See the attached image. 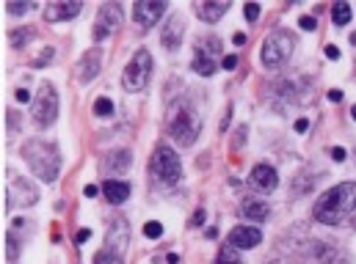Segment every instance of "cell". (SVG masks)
Masks as SVG:
<instances>
[{"label": "cell", "instance_id": "7402d4cb", "mask_svg": "<svg viewBox=\"0 0 356 264\" xmlns=\"http://www.w3.org/2000/svg\"><path fill=\"white\" fill-rule=\"evenodd\" d=\"M351 3H346V0H337L334 6H332V22L337 25V28H343V25H348L351 22Z\"/></svg>", "mask_w": 356, "mask_h": 264}, {"label": "cell", "instance_id": "f1b7e54d", "mask_svg": "<svg viewBox=\"0 0 356 264\" xmlns=\"http://www.w3.org/2000/svg\"><path fill=\"white\" fill-rule=\"evenodd\" d=\"M31 8H33V3H6L8 14H28Z\"/></svg>", "mask_w": 356, "mask_h": 264}, {"label": "cell", "instance_id": "277c9868", "mask_svg": "<svg viewBox=\"0 0 356 264\" xmlns=\"http://www.w3.org/2000/svg\"><path fill=\"white\" fill-rule=\"evenodd\" d=\"M293 50H296V36L290 30H273L263 42V53H260L263 67L266 69H282L290 61Z\"/></svg>", "mask_w": 356, "mask_h": 264}, {"label": "cell", "instance_id": "8992f818", "mask_svg": "<svg viewBox=\"0 0 356 264\" xmlns=\"http://www.w3.org/2000/svg\"><path fill=\"white\" fill-rule=\"evenodd\" d=\"M31 116H33V121L44 130V127H50L56 118H58V91L56 86H50V83H42L39 91H36V99H33V105H31Z\"/></svg>", "mask_w": 356, "mask_h": 264}, {"label": "cell", "instance_id": "60d3db41", "mask_svg": "<svg viewBox=\"0 0 356 264\" xmlns=\"http://www.w3.org/2000/svg\"><path fill=\"white\" fill-rule=\"evenodd\" d=\"M343 99V91H329V102H340Z\"/></svg>", "mask_w": 356, "mask_h": 264}, {"label": "cell", "instance_id": "ee69618b", "mask_svg": "<svg viewBox=\"0 0 356 264\" xmlns=\"http://www.w3.org/2000/svg\"><path fill=\"white\" fill-rule=\"evenodd\" d=\"M166 262H169V264H177V262H179L177 254H169V256H166Z\"/></svg>", "mask_w": 356, "mask_h": 264}, {"label": "cell", "instance_id": "7bdbcfd3", "mask_svg": "<svg viewBox=\"0 0 356 264\" xmlns=\"http://www.w3.org/2000/svg\"><path fill=\"white\" fill-rule=\"evenodd\" d=\"M91 237V231L89 229H83V231H81V234H78V243H81V245H83V243H86V240H89Z\"/></svg>", "mask_w": 356, "mask_h": 264}, {"label": "cell", "instance_id": "603a6c76", "mask_svg": "<svg viewBox=\"0 0 356 264\" xmlns=\"http://www.w3.org/2000/svg\"><path fill=\"white\" fill-rule=\"evenodd\" d=\"M31 39H33V28H17L8 33V42L14 47H25V42H31Z\"/></svg>", "mask_w": 356, "mask_h": 264}, {"label": "cell", "instance_id": "9c48e42d", "mask_svg": "<svg viewBox=\"0 0 356 264\" xmlns=\"http://www.w3.org/2000/svg\"><path fill=\"white\" fill-rule=\"evenodd\" d=\"M122 22V6L119 3H105L99 6V14H97V22H94V39H105L111 36Z\"/></svg>", "mask_w": 356, "mask_h": 264}, {"label": "cell", "instance_id": "3957f363", "mask_svg": "<svg viewBox=\"0 0 356 264\" xmlns=\"http://www.w3.org/2000/svg\"><path fill=\"white\" fill-rule=\"evenodd\" d=\"M166 127H169V135L177 141L179 146H193L196 138H199V132H202L199 113H196V107H193L188 99H177V102L169 107Z\"/></svg>", "mask_w": 356, "mask_h": 264}, {"label": "cell", "instance_id": "4dcf8cb0", "mask_svg": "<svg viewBox=\"0 0 356 264\" xmlns=\"http://www.w3.org/2000/svg\"><path fill=\"white\" fill-rule=\"evenodd\" d=\"M260 11H263V8H260V3H246V8H243V14H246V19H249V22H254V19L260 17Z\"/></svg>", "mask_w": 356, "mask_h": 264}, {"label": "cell", "instance_id": "e575fe53", "mask_svg": "<svg viewBox=\"0 0 356 264\" xmlns=\"http://www.w3.org/2000/svg\"><path fill=\"white\" fill-rule=\"evenodd\" d=\"M332 157H334L337 163H343V160H346V149H343V146H334V149H332Z\"/></svg>", "mask_w": 356, "mask_h": 264}, {"label": "cell", "instance_id": "5bb4252c", "mask_svg": "<svg viewBox=\"0 0 356 264\" xmlns=\"http://www.w3.org/2000/svg\"><path fill=\"white\" fill-rule=\"evenodd\" d=\"M182 33H185V22L179 14H172L166 22H163V30H161V42L166 50H177L179 42H182Z\"/></svg>", "mask_w": 356, "mask_h": 264}, {"label": "cell", "instance_id": "74e56055", "mask_svg": "<svg viewBox=\"0 0 356 264\" xmlns=\"http://www.w3.org/2000/svg\"><path fill=\"white\" fill-rule=\"evenodd\" d=\"M307 127H309V121H307V118H298V121H296V132H304Z\"/></svg>", "mask_w": 356, "mask_h": 264}, {"label": "cell", "instance_id": "b9f144b4", "mask_svg": "<svg viewBox=\"0 0 356 264\" xmlns=\"http://www.w3.org/2000/svg\"><path fill=\"white\" fill-rule=\"evenodd\" d=\"M8 127H11V132L17 130V116H14V110H8Z\"/></svg>", "mask_w": 356, "mask_h": 264}, {"label": "cell", "instance_id": "1f68e13d", "mask_svg": "<svg viewBox=\"0 0 356 264\" xmlns=\"http://www.w3.org/2000/svg\"><path fill=\"white\" fill-rule=\"evenodd\" d=\"M298 25H301V30H315L318 19H315V17H301V19H298Z\"/></svg>", "mask_w": 356, "mask_h": 264}, {"label": "cell", "instance_id": "d6a6232c", "mask_svg": "<svg viewBox=\"0 0 356 264\" xmlns=\"http://www.w3.org/2000/svg\"><path fill=\"white\" fill-rule=\"evenodd\" d=\"M221 67H224L227 72H232V69L238 67V55H224V61H221Z\"/></svg>", "mask_w": 356, "mask_h": 264}, {"label": "cell", "instance_id": "f6af8a7d", "mask_svg": "<svg viewBox=\"0 0 356 264\" xmlns=\"http://www.w3.org/2000/svg\"><path fill=\"white\" fill-rule=\"evenodd\" d=\"M351 118H354V121H356V105H354V107H351Z\"/></svg>", "mask_w": 356, "mask_h": 264}, {"label": "cell", "instance_id": "484cf974", "mask_svg": "<svg viewBox=\"0 0 356 264\" xmlns=\"http://www.w3.org/2000/svg\"><path fill=\"white\" fill-rule=\"evenodd\" d=\"M94 113H97V116H111V113H113V102H111L108 96H99V99L94 102Z\"/></svg>", "mask_w": 356, "mask_h": 264}, {"label": "cell", "instance_id": "30bf717a", "mask_svg": "<svg viewBox=\"0 0 356 264\" xmlns=\"http://www.w3.org/2000/svg\"><path fill=\"white\" fill-rule=\"evenodd\" d=\"M260 243H263V231L257 226H235L227 234V245L235 248V251H252Z\"/></svg>", "mask_w": 356, "mask_h": 264}, {"label": "cell", "instance_id": "e0dca14e", "mask_svg": "<svg viewBox=\"0 0 356 264\" xmlns=\"http://www.w3.org/2000/svg\"><path fill=\"white\" fill-rule=\"evenodd\" d=\"M191 67H193V72L202 75V78H213V75L218 72V64L213 61V55H210L202 44L196 47V53H193V64H191Z\"/></svg>", "mask_w": 356, "mask_h": 264}, {"label": "cell", "instance_id": "9a60e30c", "mask_svg": "<svg viewBox=\"0 0 356 264\" xmlns=\"http://www.w3.org/2000/svg\"><path fill=\"white\" fill-rule=\"evenodd\" d=\"M83 11V3H47L44 8V19L47 22H64V19H72Z\"/></svg>", "mask_w": 356, "mask_h": 264}, {"label": "cell", "instance_id": "52a82bcc", "mask_svg": "<svg viewBox=\"0 0 356 264\" xmlns=\"http://www.w3.org/2000/svg\"><path fill=\"white\" fill-rule=\"evenodd\" d=\"M152 171H155V176H158L163 184H177L179 176H182L179 155L172 146H158L155 155H152Z\"/></svg>", "mask_w": 356, "mask_h": 264}, {"label": "cell", "instance_id": "d6986e66", "mask_svg": "<svg viewBox=\"0 0 356 264\" xmlns=\"http://www.w3.org/2000/svg\"><path fill=\"white\" fill-rule=\"evenodd\" d=\"M99 58H102L99 47H91L89 53L83 55V61H81V83H91L99 75Z\"/></svg>", "mask_w": 356, "mask_h": 264}, {"label": "cell", "instance_id": "2e32d148", "mask_svg": "<svg viewBox=\"0 0 356 264\" xmlns=\"http://www.w3.org/2000/svg\"><path fill=\"white\" fill-rule=\"evenodd\" d=\"M193 11H196L204 22H218V19L229 11V3H227V0H216V3H213V0H202V3L193 6Z\"/></svg>", "mask_w": 356, "mask_h": 264}, {"label": "cell", "instance_id": "6da1fadb", "mask_svg": "<svg viewBox=\"0 0 356 264\" xmlns=\"http://www.w3.org/2000/svg\"><path fill=\"white\" fill-rule=\"evenodd\" d=\"M356 209V182H343V184H334L332 190H326L315 209H312V218L323 226H340L346 223Z\"/></svg>", "mask_w": 356, "mask_h": 264}, {"label": "cell", "instance_id": "f35d334b", "mask_svg": "<svg viewBox=\"0 0 356 264\" xmlns=\"http://www.w3.org/2000/svg\"><path fill=\"white\" fill-rule=\"evenodd\" d=\"M193 226H199V223H204V209H199L196 215H193V220H191Z\"/></svg>", "mask_w": 356, "mask_h": 264}, {"label": "cell", "instance_id": "7c38bea8", "mask_svg": "<svg viewBox=\"0 0 356 264\" xmlns=\"http://www.w3.org/2000/svg\"><path fill=\"white\" fill-rule=\"evenodd\" d=\"M249 182H252V187L260 190V193H273V190L279 187V174H276L273 166L257 163V166L252 168V174H249Z\"/></svg>", "mask_w": 356, "mask_h": 264}, {"label": "cell", "instance_id": "ba28073f", "mask_svg": "<svg viewBox=\"0 0 356 264\" xmlns=\"http://www.w3.org/2000/svg\"><path fill=\"white\" fill-rule=\"evenodd\" d=\"M166 11H169V3L166 0H138L133 6V17H136V22H138L141 30L155 28Z\"/></svg>", "mask_w": 356, "mask_h": 264}, {"label": "cell", "instance_id": "4fadbf2b", "mask_svg": "<svg viewBox=\"0 0 356 264\" xmlns=\"http://www.w3.org/2000/svg\"><path fill=\"white\" fill-rule=\"evenodd\" d=\"M11 176V184H8V206H14L17 204V195H22V204H36L39 201V190L31 184V182H25V179H19V176L8 174Z\"/></svg>", "mask_w": 356, "mask_h": 264}, {"label": "cell", "instance_id": "836d02e7", "mask_svg": "<svg viewBox=\"0 0 356 264\" xmlns=\"http://www.w3.org/2000/svg\"><path fill=\"white\" fill-rule=\"evenodd\" d=\"M326 58H332V61H337V58H340V47H334V44H329V47H326Z\"/></svg>", "mask_w": 356, "mask_h": 264}, {"label": "cell", "instance_id": "cb8c5ba5", "mask_svg": "<svg viewBox=\"0 0 356 264\" xmlns=\"http://www.w3.org/2000/svg\"><path fill=\"white\" fill-rule=\"evenodd\" d=\"M218 264H243L241 251H235V248L224 245V248H221V254H218Z\"/></svg>", "mask_w": 356, "mask_h": 264}, {"label": "cell", "instance_id": "d4e9b609", "mask_svg": "<svg viewBox=\"0 0 356 264\" xmlns=\"http://www.w3.org/2000/svg\"><path fill=\"white\" fill-rule=\"evenodd\" d=\"M6 251H8V262H17V256H19V243H17L14 231L6 234Z\"/></svg>", "mask_w": 356, "mask_h": 264}, {"label": "cell", "instance_id": "4316f807", "mask_svg": "<svg viewBox=\"0 0 356 264\" xmlns=\"http://www.w3.org/2000/svg\"><path fill=\"white\" fill-rule=\"evenodd\" d=\"M94 264H122V256H116L113 251H99L97 256H94Z\"/></svg>", "mask_w": 356, "mask_h": 264}, {"label": "cell", "instance_id": "44dd1931", "mask_svg": "<svg viewBox=\"0 0 356 264\" xmlns=\"http://www.w3.org/2000/svg\"><path fill=\"white\" fill-rule=\"evenodd\" d=\"M241 212H243V218H246V220H266L268 215H270L268 204L266 201H260V198H249V201H243Z\"/></svg>", "mask_w": 356, "mask_h": 264}, {"label": "cell", "instance_id": "ac0fdd59", "mask_svg": "<svg viewBox=\"0 0 356 264\" xmlns=\"http://www.w3.org/2000/svg\"><path fill=\"white\" fill-rule=\"evenodd\" d=\"M102 193H105V198H108L111 204H124V201L130 198V184L122 182V179H105Z\"/></svg>", "mask_w": 356, "mask_h": 264}, {"label": "cell", "instance_id": "5b68a950", "mask_svg": "<svg viewBox=\"0 0 356 264\" xmlns=\"http://www.w3.org/2000/svg\"><path fill=\"white\" fill-rule=\"evenodd\" d=\"M149 78H152V55H149V50H138L130 58V64L124 67L122 86H124V91H130V94H138V91L147 88Z\"/></svg>", "mask_w": 356, "mask_h": 264}, {"label": "cell", "instance_id": "ffe728a7", "mask_svg": "<svg viewBox=\"0 0 356 264\" xmlns=\"http://www.w3.org/2000/svg\"><path fill=\"white\" fill-rule=\"evenodd\" d=\"M127 166H130V152L127 149H116V152H111L108 157H105V163H102V168L111 174H122V171H127Z\"/></svg>", "mask_w": 356, "mask_h": 264}, {"label": "cell", "instance_id": "83f0119b", "mask_svg": "<svg viewBox=\"0 0 356 264\" xmlns=\"http://www.w3.org/2000/svg\"><path fill=\"white\" fill-rule=\"evenodd\" d=\"M163 234V226L158 223V220H149V223H144V237H149V240H158Z\"/></svg>", "mask_w": 356, "mask_h": 264}, {"label": "cell", "instance_id": "8fae6325", "mask_svg": "<svg viewBox=\"0 0 356 264\" xmlns=\"http://www.w3.org/2000/svg\"><path fill=\"white\" fill-rule=\"evenodd\" d=\"M127 243H130V226L119 218V220H113L111 226H108V234H105V245H108V251H113L116 256H124V251H127Z\"/></svg>", "mask_w": 356, "mask_h": 264}, {"label": "cell", "instance_id": "ab89813d", "mask_svg": "<svg viewBox=\"0 0 356 264\" xmlns=\"http://www.w3.org/2000/svg\"><path fill=\"white\" fill-rule=\"evenodd\" d=\"M232 42H235L238 47H243V44H246V36H243V33H235V36H232Z\"/></svg>", "mask_w": 356, "mask_h": 264}, {"label": "cell", "instance_id": "f546056e", "mask_svg": "<svg viewBox=\"0 0 356 264\" xmlns=\"http://www.w3.org/2000/svg\"><path fill=\"white\" fill-rule=\"evenodd\" d=\"M53 55H56V50H53V47H44V50H42V55L33 61V67H36V69H42L47 61H53Z\"/></svg>", "mask_w": 356, "mask_h": 264}, {"label": "cell", "instance_id": "8d00e7d4", "mask_svg": "<svg viewBox=\"0 0 356 264\" xmlns=\"http://www.w3.org/2000/svg\"><path fill=\"white\" fill-rule=\"evenodd\" d=\"M83 193H86V198H94V195L99 193V187H97V184H86V190H83Z\"/></svg>", "mask_w": 356, "mask_h": 264}, {"label": "cell", "instance_id": "7a4b0ae2", "mask_svg": "<svg viewBox=\"0 0 356 264\" xmlns=\"http://www.w3.org/2000/svg\"><path fill=\"white\" fill-rule=\"evenodd\" d=\"M22 157L28 163V168L33 171V176H39L42 182H56L58 171H61V155L58 146L42 138H33L22 146Z\"/></svg>", "mask_w": 356, "mask_h": 264}, {"label": "cell", "instance_id": "d590c367", "mask_svg": "<svg viewBox=\"0 0 356 264\" xmlns=\"http://www.w3.org/2000/svg\"><path fill=\"white\" fill-rule=\"evenodd\" d=\"M14 96H17V102H28V99H31L28 88H17V94H14Z\"/></svg>", "mask_w": 356, "mask_h": 264}]
</instances>
